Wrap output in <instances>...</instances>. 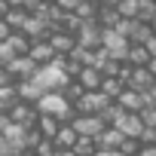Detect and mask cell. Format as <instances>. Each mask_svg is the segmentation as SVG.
Returning a JSON list of instances; mask_svg holds the SVG:
<instances>
[{
    "instance_id": "6",
    "label": "cell",
    "mask_w": 156,
    "mask_h": 156,
    "mask_svg": "<svg viewBox=\"0 0 156 156\" xmlns=\"http://www.w3.org/2000/svg\"><path fill=\"white\" fill-rule=\"evenodd\" d=\"M34 70H37V64H34L28 55H16V58L6 64V73H9L12 83H25V80H31Z\"/></svg>"
},
{
    "instance_id": "8",
    "label": "cell",
    "mask_w": 156,
    "mask_h": 156,
    "mask_svg": "<svg viewBox=\"0 0 156 156\" xmlns=\"http://www.w3.org/2000/svg\"><path fill=\"white\" fill-rule=\"evenodd\" d=\"M46 43H49V46H52V52H55V55H61V58H67V55L73 52V46H76L73 34H67V31H52V34L46 37Z\"/></svg>"
},
{
    "instance_id": "5",
    "label": "cell",
    "mask_w": 156,
    "mask_h": 156,
    "mask_svg": "<svg viewBox=\"0 0 156 156\" xmlns=\"http://www.w3.org/2000/svg\"><path fill=\"white\" fill-rule=\"evenodd\" d=\"M110 126H113L122 138H135V141H138V138H141V132H144V122H141V116H138V113H119Z\"/></svg>"
},
{
    "instance_id": "30",
    "label": "cell",
    "mask_w": 156,
    "mask_h": 156,
    "mask_svg": "<svg viewBox=\"0 0 156 156\" xmlns=\"http://www.w3.org/2000/svg\"><path fill=\"white\" fill-rule=\"evenodd\" d=\"M46 3H52V0H46Z\"/></svg>"
},
{
    "instance_id": "13",
    "label": "cell",
    "mask_w": 156,
    "mask_h": 156,
    "mask_svg": "<svg viewBox=\"0 0 156 156\" xmlns=\"http://www.w3.org/2000/svg\"><path fill=\"white\" fill-rule=\"evenodd\" d=\"M58 119H52V116H43V113H37V119H34V129L40 132V138H46V141H52L55 138V132H58Z\"/></svg>"
},
{
    "instance_id": "26",
    "label": "cell",
    "mask_w": 156,
    "mask_h": 156,
    "mask_svg": "<svg viewBox=\"0 0 156 156\" xmlns=\"http://www.w3.org/2000/svg\"><path fill=\"white\" fill-rule=\"evenodd\" d=\"M55 156H76L73 150H55Z\"/></svg>"
},
{
    "instance_id": "25",
    "label": "cell",
    "mask_w": 156,
    "mask_h": 156,
    "mask_svg": "<svg viewBox=\"0 0 156 156\" xmlns=\"http://www.w3.org/2000/svg\"><path fill=\"white\" fill-rule=\"evenodd\" d=\"M9 34H12V31H9V25L0 19V43H6V37H9Z\"/></svg>"
},
{
    "instance_id": "2",
    "label": "cell",
    "mask_w": 156,
    "mask_h": 156,
    "mask_svg": "<svg viewBox=\"0 0 156 156\" xmlns=\"http://www.w3.org/2000/svg\"><path fill=\"white\" fill-rule=\"evenodd\" d=\"M119 80H122V86H126V89H132V92H153V86H156V70H150V67H129V64H122Z\"/></svg>"
},
{
    "instance_id": "19",
    "label": "cell",
    "mask_w": 156,
    "mask_h": 156,
    "mask_svg": "<svg viewBox=\"0 0 156 156\" xmlns=\"http://www.w3.org/2000/svg\"><path fill=\"white\" fill-rule=\"evenodd\" d=\"M19 101V95H16V86H3L0 89V113H9V107Z\"/></svg>"
},
{
    "instance_id": "12",
    "label": "cell",
    "mask_w": 156,
    "mask_h": 156,
    "mask_svg": "<svg viewBox=\"0 0 156 156\" xmlns=\"http://www.w3.org/2000/svg\"><path fill=\"white\" fill-rule=\"evenodd\" d=\"M119 141H122V135H119L113 126H104V129H101V135L95 138V147H98V150H107V153H116Z\"/></svg>"
},
{
    "instance_id": "22",
    "label": "cell",
    "mask_w": 156,
    "mask_h": 156,
    "mask_svg": "<svg viewBox=\"0 0 156 156\" xmlns=\"http://www.w3.org/2000/svg\"><path fill=\"white\" fill-rule=\"evenodd\" d=\"M52 3H55L61 12H73L76 6H80V0H52Z\"/></svg>"
},
{
    "instance_id": "29",
    "label": "cell",
    "mask_w": 156,
    "mask_h": 156,
    "mask_svg": "<svg viewBox=\"0 0 156 156\" xmlns=\"http://www.w3.org/2000/svg\"><path fill=\"white\" fill-rule=\"evenodd\" d=\"M19 156H34V153H31V150H22V153H19Z\"/></svg>"
},
{
    "instance_id": "10",
    "label": "cell",
    "mask_w": 156,
    "mask_h": 156,
    "mask_svg": "<svg viewBox=\"0 0 156 156\" xmlns=\"http://www.w3.org/2000/svg\"><path fill=\"white\" fill-rule=\"evenodd\" d=\"M101 80H104V76H101L95 67H80L76 76H73V83L80 86L83 92H98V89H101Z\"/></svg>"
},
{
    "instance_id": "3",
    "label": "cell",
    "mask_w": 156,
    "mask_h": 156,
    "mask_svg": "<svg viewBox=\"0 0 156 156\" xmlns=\"http://www.w3.org/2000/svg\"><path fill=\"white\" fill-rule=\"evenodd\" d=\"M107 104H110V98H104L101 92H83L70 107H73V116H98Z\"/></svg>"
},
{
    "instance_id": "15",
    "label": "cell",
    "mask_w": 156,
    "mask_h": 156,
    "mask_svg": "<svg viewBox=\"0 0 156 156\" xmlns=\"http://www.w3.org/2000/svg\"><path fill=\"white\" fill-rule=\"evenodd\" d=\"M6 46L12 49V55H28V46H31V40H28L22 31H12V34L6 37Z\"/></svg>"
},
{
    "instance_id": "28",
    "label": "cell",
    "mask_w": 156,
    "mask_h": 156,
    "mask_svg": "<svg viewBox=\"0 0 156 156\" xmlns=\"http://www.w3.org/2000/svg\"><path fill=\"white\" fill-rule=\"evenodd\" d=\"M6 6H19V0H6Z\"/></svg>"
},
{
    "instance_id": "21",
    "label": "cell",
    "mask_w": 156,
    "mask_h": 156,
    "mask_svg": "<svg viewBox=\"0 0 156 156\" xmlns=\"http://www.w3.org/2000/svg\"><path fill=\"white\" fill-rule=\"evenodd\" d=\"M141 122H144V129H156V107H144L141 113Z\"/></svg>"
},
{
    "instance_id": "17",
    "label": "cell",
    "mask_w": 156,
    "mask_h": 156,
    "mask_svg": "<svg viewBox=\"0 0 156 156\" xmlns=\"http://www.w3.org/2000/svg\"><path fill=\"white\" fill-rule=\"evenodd\" d=\"M138 22H144V25H153V19H156V3L153 0H138V16H135Z\"/></svg>"
},
{
    "instance_id": "11",
    "label": "cell",
    "mask_w": 156,
    "mask_h": 156,
    "mask_svg": "<svg viewBox=\"0 0 156 156\" xmlns=\"http://www.w3.org/2000/svg\"><path fill=\"white\" fill-rule=\"evenodd\" d=\"M28 58H31L37 67H43V64H52L58 55L52 52V46H49L46 40H37V43H31V46H28Z\"/></svg>"
},
{
    "instance_id": "18",
    "label": "cell",
    "mask_w": 156,
    "mask_h": 156,
    "mask_svg": "<svg viewBox=\"0 0 156 156\" xmlns=\"http://www.w3.org/2000/svg\"><path fill=\"white\" fill-rule=\"evenodd\" d=\"M70 150H73L76 156H95V153H98V147H95V138H76Z\"/></svg>"
},
{
    "instance_id": "24",
    "label": "cell",
    "mask_w": 156,
    "mask_h": 156,
    "mask_svg": "<svg viewBox=\"0 0 156 156\" xmlns=\"http://www.w3.org/2000/svg\"><path fill=\"white\" fill-rule=\"evenodd\" d=\"M3 86H16L12 80H9V73H6V67H0V89Z\"/></svg>"
},
{
    "instance_id": "27",
    "label": "cell",
    "mask_w": 156,
    "mask_h": 156,
    "mask_svg": "<svg viewBox=\"0 0 156 156\" xmlns=\"http://www.w3.org/2000/svg\"><path fill=\"white\" fill-rule=\"evenodd\" d=\"M6 9H9V6H6V0H0V19L6 16Z\"/></svg>"
},
{
    "instance_id": "4",
    "label": "cell",
    "mask_w": 156,
    "mask_h": 156,
    "mask_svg": "<svg viewBox=\"0 0 156 156\" xmlns=\"http://www.w3.org/2000/svg\"><path fill=\"white\" fill-rule=\"evenodd\" d=\"M73 40H76L80 49H98V46H101V28H98V22H95V19L80 22L76 31H73Z\"/></svg>"
},
{
    "instance_id": "23",
    "label": "cell",
    "mask_w": 156,
    "mask_h": 156,
    "mask_svg": "<svg viewBox=\"0 0 156 156\" xmlns=\"http://www.w3.org/2000/svg\"><path fill=\"white\" fill-rule=\"evenodd\" d=\"M135 156H156V144H141Z\"/></svg>"
},
{
    "instance_id": "16",
    "label": "cell",
    "mask_w": 156,
    "mask_h": 156,
    "mask_svg": "<svg viewBox=\"0 0 156 156\" xmlns=\"http://www.w3.org/2000/svg\"><path fill=\"white\" fill-rule=\"evenodd\" d=\"M25 19H28V12H25L22 6H9V9H6V16H3V22L9 25V31H22Z\"/></svg>"
},
{
    "instance_id": "1",
    "label": "cell",
    "mask_w": 156,
    "mask_h": 156,
    "mask_svg": "<svg viewBox=\"0 0 156 156\" xmlns=\"http://www.w3.org/2000/svg\"><path fill=\"white\" fill-rule=\"evenodd\" d=\"M34 110L43 113V116H52V119H58V122H67V119L73 116V107H70V101H67L61 92H46V95H40V98L34 101Z\"/></svg>"
},
{
    "instance_id": "20",
    "label": "cell",
    "mask_w": 156,
    "mask_h": 156,
    "mask_svg": "<svg viewBox=\"0 0 156 156\" xmlns=\"http://www.w3.org/2000/svg\"><path fill=\"white\" fill-rule=\"evenodd\" d=\"M55 150H58V147H55L52 141H46V138H43V141H40L31 153H34V156H55Z\"/></svg>"
},
{
    "instance_id": "7",
    "label": "cell",
    "mask_w": 156,
    "mask_h": 156,
    "mask_svg": "<svg viewBox=\"0 0 156 156\" xmlns=\"http://www.w3.org/2000/svg\"><path fill=\"white\" fill-rule=\"evenodd\" d=\"M67 126L76 132V138H98V135H101V129H104L101 116H73Z\"/></svg>"
},
{
    "instance_id": "9",
    "label": "cell",
    "mask_w": 156,
    "mask_h": 156,
    "mask_svg": "<svg viewBox=\"0 0 156 156\" xmlns=\"http://www.w3.org/2000/svg\"><path fill=\"white\" fill-rule=\"evenodd\" d=\"M9 122H16V126H34V119H37V110H34V104H28V101H16L12 107H9Z\"/></svg>"
},
{
    "instance_id": "14",
    "label": "cell",
    "mask_w": 156,
    "mask_h": 156,
    "mask_svg": "<svg viewBox=\"0 0 156 156\" xmlns=\"http://www.w3.org/2000/svg\"><path fill=\"white\" fill-rule=\"evenodd\" d=\"M73 141H76V132H73L67 122H61V126H58V132H55V138H52V144H55L58 150H70V147H73Z\"/></svg>"
}]
</instances>
